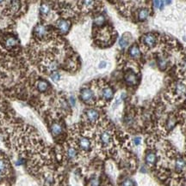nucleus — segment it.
Here are the masks:
<instances>
[{
    "label": "nucleus",
    "instance_id": "nucleus-31",
    "mask_svg": "<svg viewBox=\"0 0 186 186\" xmlns=\"http://www.w3.org/2000/svg\"><path fill=\"white\" fill-rule=\"evenodd\" d=\"M160 0H154V5L156 8H159V5H160Z\"/></svg>",
    "mask_w": 186,
    "mask_h": 186
},
{
    "label": "nucleus",
    "instance_id": "nucleus-12",
    "mask_svg": "<svg viewBox=\"0 0 186 186\" xmlns=\"http://www.w3.org/2000/svg\"><path fill=\"white\" fill-rule=\"evenodd\" d=\"M101 94L104 100H111L114 96V91L110 88V87H105L103 88V89L101 91Z\"/></svg>",
    "mask_w": 186,
    "mask_h": 186
},
{
    "label": "nucleus",
    "instance_id": "nucleus-18",
    "mask_svg": "<svg viewBox=\"0 0 186 186\" xmlns=\"http://www.w3.org/2000/svg\"><path fill=\"white\" fill-rule=\"evenodd\" d=\"M35 34L38 37H43V36H45L46 34H47V29H46V28L43 25L39 24V25L35 27Z\"/></svg>",
    "mask_w": 186,
    "mask_h": 186
},
{
    "label": "nucleus",
    "instance_id": "nucleus-7",
    "mask_svg": "<svg viewBox=\"0 0 186 186\" xmlns=\"http://www.w3.org/2000/svg\"><path fill=\"white\" fill-rule=\"evenodd\" d=\"M78 148L81 150L88 152V151H90V148H91V141H90L89 138H87L85 136H81L78 138Z\"/></svg>",
    "mask_w": 186,
    "mask_h": 186
},
{
    "label": "nucleus",
    "instance_id": "nucleus-34",
    "mask_svg": "<svg viewBox=\"0 0 186 186\" xmlns=\"http://www.w3.org/2000/svg\"><path fill=\"white\" fill-rule=\"evenodd\" d=\"M1 179H2V173H0V180H1Z\"/></svg>",
    "mask_w": 186,
    "mask_h": 186
},
{
    "label": "nucleus",
    "instance_id": "nucleus-28",
    "mask_svg": "<svg viewBox=\"0 0 186 186\" xmlns=\"http://www.w3.org/2000/svg\"><path fill=\"white\" fill-rule=\"evenodd\" d=\"M59 77H60L59 74L58 72H56V71H54V72L51 75V78L53 80V81H55V82L58 81L59 79Z\"/></svg>",
    "mask_w": 186,
    "mask_h": 186
},
{
    "label": "nucleus",
    "instance_id": "nucleus-16",
    "mask_svg": "<svg viewBox=\"0 0 186 186\" xmlns=\"http://www.w3.org/2000/svg\"><path fill=\"white\" fill-rule=\"evenodd\" d=\"M66 156H67L68 160H71V161L76 160V158L78 157L77 149L75 148H73V147L68 148L67 150H66Z\"/></svg>",
    "mask_w": 186,
    "mask_h": 186
},
{
    "label": "nucleus",
    "instance_id": "nucleus-24",
    "mask_svg": "<svg viewBox=\"0 0 186 186\" xmlns=\"http://www.w3.org/2000/svg\"><path fill=\"white\" fill-rule=\"evenodd\" d=\"M119 45L121 46V48H126L128 45V39L125 36H123L119 39Z\"/></svg>",
    "mask_w": 186,
    "mask_h": 186
},
{
    "label": "nucleus",
    "instance_id": "nucleus-6",
    "mask_svg": "<svg viewBox=\"0 0 186 186\" xmlns=\"http://www.w3.org/2000/svg\"><path fill=\"white\" fill-rule=\"evenodd\" d=\"M84 115L86 120L90 124L96 123L99 118V113L95 109H87L84 112Z\"/></svg>",
    "mask_w": 186,
    "mask_h": 186
},
{
    "label": "nucleus",
    "instance_id": "nucleus-25",
    "mask_svg": "<svg viewBox=\"0 0 186 186\" xmlns=\"http://www.w3.org/2000/svg\"><path fill=\"white\" fill-rule=\"evenodd\" d=\"M40 10H41V14H43V15H47L49 11H50V8L49 6L47 5V4H43L41 8H40Z\"/></svg>",
    "mask_w": 186,
    "mask_h": 186
},
{
    "label": "nucleus",
    "instance_id": "nucleus-30",
    "mask_svg": "<svg viewBox=\"0 0 186 186\" xmlns=\"http://www.w3.org/2000/svg\"><path fill=\"white\" fill-rule=\"evenodd\" d=\"M163 8H164V1H163V0H160V5H159V9L162 10Z\"/></svg>",
    "mask_w": 186,
    "mask_h": 186
},
{
    "label": "nucleus",
    "instance_id": "nucleus-21",
    "mask_svg": "<svg viewBox=\"0 0 186 186\" xmlns=\"http://www.w3.org/2000/svg\"><path fill=\"white\" fill-rule=\"evenodd\" d=\"M37 89L40 92H45L48 89V83L46 81H40L37 83Z\"/></svg>",
    "mask_w": 186,
    "mask_h": 186
},
{
    "label": "nucleus",
    "instance_id": "nucleus-26",
    "mask_svg": "<svg viewBox=\"0 0 186 186\" xmlns=\"http://www.w3.org/2000/svg\"><path fill=\"white\" fill-rule=\"evenodd\" d=\"M179 71L183 74H186V59H183L179 64Z\"/></svg>",
    "mask_w": 186,
    "mask_h": 186
},
{
    "label": "nucleus",
    "instance_id": "nucleus-1",
    "mask_svg": "<svg viewBox=\"0 0 186 186\" xmlns=\"http://www.w3.org/2000/svg\"><path fill=\"white\" fill-rule=\"evenodd\" d=\"M141 43L145 47H147L148 49H152L154 48L157 43H158V38L157 35L153 33H145L142 37H141Z\"/></svg>",
    "mask_w": 186,
    "mask_h": 186
},
{
    "label": "nucleus",
    "instance_id": "nucleus-35",
    "mask_svg": "<svg viewBox=\"0 0 186 186\" xmlns=\"http://www.w3.org/2000/svg\"><path fill=\"white\" fill-rule=\"evenodd\" d=\"M4 2V0H0V4H2Z\"/></svg>",
    "mask_w": 186,
    "mask_h": 186
},
{
    "label": "nucleus",
    "instance_id": "nucleus-32",
    "mask_svg": "<svg viewBox=\"0 0 186 186\" xmlns=\"http://www.w3.org/2000/svg\"><path fill=\"white\" fill-rule=\"evenodd\" d=\"M105 66H106V63L105 62H102L100 64V65H99V68H104Z\"/></svg>",
    "mask_w": 186,
    "mask_h": 186
},
{
    "label": "nucleus",
    "instance_id": "nucleus-22",
    "mask_svg": "<svg viewBox=\"0 0 186 186\" xmlns=\"http://www.w3.org/2000/svg\"><path fill=\"white\" fill-rule=\"evenodd\" d=\"M105 22V18L103 15H100V16H97L96 18L94 19V23L96 26H102Z\"/></svg>",
    "mask_w": 186,
    "mask_h": 186
},
{
    "label": "nucleus",
    "instance_id": "nucleus-27",
    "mask_svg": "<svg viewBox=\"0 0 186 186\" xmlns=\"http://www.w3.org/2000/svg\"><path fill=\"white\" fill-rule=\"evenodd\" d=\"M19 8V4H18V1L17 0H13L12 3H11V9L13 10H17V9Z\"/></svg>",
    "mask_w": 186,
    "mask_h": 186
},
{
    "label": "nucleus",
    "instance_id": "nucleus-20",
    "mask_svg": "<svg viewBox=\"0 0 186 186\" xmlns=\"http://www.w3.org/2000/svg\"><path fill=\"white\" fill-rule=\"evenodd\" d=\"M17 45V39L14 37H9L5 40V46L7 48H12L15 45Z\"/></svg>",
    "mask_w": 186,
    "mask_h": 186
},
{
    "label": "nucleus",
    "instance_id": "nucleus-9",
    "mask_svg": "<svg viewBox=\"0 0 186 186\" xmlns=\"http://www.w3.org/2000/svg\"><path fill=\"white\" fill-rule=\"evenodd\" d=\"M71 27L70 22L66 21V20H59L57 22V28L59 30V32L61 33H66L69 31Z\"/></svg>",
    "mask_w": 186,
    "mask_h": 186
},
{
    "label": "nucleus",
    "instance_id": "nucleus-33",
    "mask_svg": "<svg viewBox=\"0 0 186 186\" xmlns=\"http://www.w3.org/2000/svg\"><path fill=\"white\" fill-rule=\"evenodd\" d=\"M172 3V0H166V4H170Z\"/></svg>",
    "mask_w": 186,
    "mask_h": 186
},
{
    "label": "nucleus",
    "instance_id": "nucleus-13",
    "mask_svg": "<svg viewBox=\"0 0 186 186\" xmlns=\"http://www.w3.org/2000/svg\"><path fill=\"white\" fill-rule=\"evenodd\" d=\"M149 15H150V10H148V8H141V10L138 11L137 17H138V20L140 22H144V21L148 19Z\"/></svg>",
    "mask_w": 186,
    "mask_h": 186
},
{
    "label": "nucleus",
    "instance_id": "nucleus-8",
    "mask_svg": "<svg viewBox=\"0 0 186 186\" xmlns=\"http://www.w3.org/2000/svg\"><path fill=\"white\" fill-rule=\"evenodd\" d=\"M124 79H125V82L126 83L129 85V86H135L138 83V77L136 76L135 72L133 71H128L126 74H125V77H124Z\"/></svg>",
    "mask_w": 186,
    "mask_h": 186
},
{
    "label": "nucleus",
    "instance_id": "nucleus-15",
    "mask_svg": "<svg viewBox=\"0 0 186 186\" xmlns=\"http://www.w3.org/2000/svg\"><path fill=\"white\" fill-rule=\"evenodd\" d=\"M63 131V128H62V125L59 123H54L51 126V132L53 135L54 136H57L59 135Z\"/></svg>",
    "mask_w": 186,
    "mask_h": 186
},
{
    "label": "nucleus",
    "instance_id": "nucleus-4",
    "mask_svg": "<svg viewBox=\"0 0 186 186\" xmlns=\"http://www.w3.org/2000/svg\"><path fill=\"white\" fill-rule=\"evenodd\" d=\"M173 94L177 98H182L186 94V85L183 82H177L173 86Z\"/></svg>",
    "mask_w": 186,
    "mask_h": 186
},
{
    "label": "nucleus",
    "instance_id": "nucleus-14",
    "mask_svg": "<svg viewBox=\"0 0 186 186\" xmlns=\"http://www.w3.org/2000/svg\"><path fill=\"white\" fill-rule=\"evenodd\" d=\"M176 123H177V119L176 118L174 117L173 115H170L168 118H167L166 122V124H165V127H166V129L167 131L171 130L174 128V126L176 125Z\"/></svg>",
    "mask_w": 186,
    "mask_h": 186
},
{
    "label": "nucleus",
    "instance_id": "nucleus-3",
    "mask_svg": "<svg viewBox=\"0 0 186 186\" xmlns=\"http://www.w3.org/2000/svg\"><path fill=\"white\" fill-rule=\"evenodd\" d=\"M112 141V133L109 129H105L99 134V141L104 146H108Z\"/></svg>",
    "mask_w": 186,
    "mask_h": 186
},
{
    "label": "nucleus",
    "instance_id": "nucleus-5",
    "mask_svg": "<svg viewBox=\"0 0 186 186\" xmlns=\"http://www.w3.org/2000/svg\"><path fill=\"white\" fill-rule=\"evenodd\" d=\"M174 169L178 173H182L186 170V160L183 157H177L174 163Z\"/></svg>",
    "mask_w": 186,
    "mask_h": 186
},
{
    "label": "nucleus",
    "instance_id": "nucleus-10",
    "mask_svg": "<svg viewBox=\"0 0 186 186\" xmlns=\"http://www.w3.org/2000/svg\"><path fill=\"white\" fill-rule=\"evenodd\" d=\"M145 161H146V163H147L148 167H154L155 163L157 162V154L153 151H149L146 154Z\"/></svg>",
    "mask_w": 186,
    "mask_h": 186
},
{
    "label": "nucleus",
    "instance_id": "nucleus-11",
    "mask_svg": "<svg viewBox=\"0 0 186 186\" xmlns=\"http://www.w3.org/2000/svg\"><path fill=\"white\" fill-rule=\"evenodd\" d=\"M128 54L129 56L134 59H139L141 56V51L139 48V46L135 44L132 46H130L129 50H128Z\"/></svg>",
    "mask_w": 186,
    "mask_h": 186
},
{
    "label": "nucleus",
    "instance_id": "nucleus-29",
    "mask_svg": "<svg viewBox=\"0 0 186 186\" xmlns=\"http://www.w3.org/2000/svg\"><path fill=\"white\" fill-rule=\"evenodd\" d=\"M134 142H135V145H139L141 143V138L140 137H135L134 139Z\"/></svg>",
    "mask_w": 186,
    "mask_h": 186
},
{
    "label": "nucleus",
    "instance_id": "nucleus-2",
    "mask_svg": "<svg viewBox=\"0 0 186 186\" xmlns=\"http://www.w3.org/2000/svg\"><path fill=\"white\" fill-rule=\"evenodd\" d=\"M80 98L86 104H92L95 100V94L93 91L90 89H83L80 91Z\"/></svg>",
    "mask_w": 186,
    "mask_h": 186
},
{
    "label": "nucleus",
    "instance_id": "nucleus-23",
    "mask_svg": "<svg viewBox=\"0 0 186 186\" xmlns=\"http://www.w3.org/2000/svg\"><path fill=\"white\" fill-rule=\"evenodd\" d=\"M82 2V5L84 8H91V7L94 5V3H95V0H81Z\"/></svg>",
    "mask_w": 186,
    "mask_h": 186
},
{
    "label": "nucleus",
    "instance_id": "nucleus-19",
    "mask_svg": "<svg viewBox=\"0 0 186 186\" xmlns=\"http://www.w3.org/2000/svg\"><path fill=\"white\" fill-rule=\"evenodd\" d=\"M167 64H168V59L165 56H160L159 59H158V65H159V68L160 69L161 71H165L166 69Z\"/></svg>",
    "mask_w": 186,
    "mask_h": 186
},
{
    "label": "nucleus",
    "instance_id": "nucleus-17",
    "mask_svg": "<svg viewBox=\"0 0 186 186\" xmlns=\"http://www.w3.org/2000/svg\"><path fill=\"white\" fill-rule=\"evenodd\" d=\"M8 170H9L8 162L3 156L0 155V173L2 174L6 173Z\"/></svg>",
    "mask_w": 186,
    "mask_h": 186
}]
</instances>
